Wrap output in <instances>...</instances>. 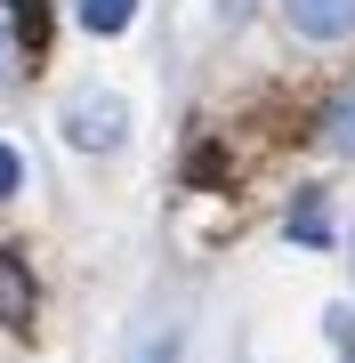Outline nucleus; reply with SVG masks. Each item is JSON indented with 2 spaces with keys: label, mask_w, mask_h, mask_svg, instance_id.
<instances>
[{
  "label": "nucleus",
  "mask_w": 355,
  "mask_h": 363,
  "mask_svg": "<svg viewBox=\"0 0 355 363\" xmlns=\"http://www.w3.org/2000/svg\"><path fill=\"white\" fill-rule=\"evenodd\" d=\"M65 138L81 154H113L121 145V97H73L65 105Z\"/></svg>",
  "instance_id": "f257e3e1"
},
{
  "label": "nucleus",
  "mask_w": 355,
  "mask_h": 363,
  "mask_svg": "<svg viewBox=\"0 0 355 363\" xmlns=\"http://www.w3.org/2000/svg\"><path fill=\"white\" fill-rule=\"evenodd\" d=\"M283 16L307 40H347L355 33V0H283Z\"/></svg>",
  "instance_id": "f03ea898"
},
{
  "label": "nucleus",
  "mask_w": 355,
  "mask_h": 363,
  "mask_svg": "<svg viewBox=\"0 0 355 363\" xmlns=\"http://www.w3.org/2000/svg\"><path fill=\"white\" fill-rule=\"evenodd\" d=\"M0 323L9 331L33 323V267L16 259V250H0Z\"/></svg>",
  "instance_id": "7ed1b4c3"
},
{
  "label": "nucleus",
  "mask_w": 355,
  "mask_h": 363,
  "mask_svg": "<svg viewBox=\"0 0 355 363\" xmlns=\"http://www.w3.org/2000/svg\"><path fill=\"white\" fill-rule=\"evenodd\" d=\"M291 234H299L307 250H323V242H331V218H323V194H315V186H307L299 210H291Z\"/></svg>",
  "instance_id": "20e7f679"
},
{
  "label": "nucleus",
  "mask_w": 355,
  "mask_h": 363,
  "mask_svg": "<svg viewBox=\"0 0 355 363\" xmlns=\"http://www.w3.org/2000/svg\"><path fill=\"white\" fill-rule=\"evenodd\" d=\"M130 16H137V0H81V25L89 33H121Z\"/></svg>",
  "instance_id": "39448f33"
},
{
  "label": "nucleus",
  "mask_w": 355,
  "mask_h": 363,
  "mask_svg": "<svg viewBox=\"0 0 355 363\" xmlns=\"http://www.w3.org/2000/svg\"><path fill=\"white\" fill-rule=\"evenodd\" d=\"M323 138L339 145V154H355V89H347V97H331V113H323Z\"/></svg>",
  "instance_id": "423d86ee"
},
{
  "label": "nucleus",
  "mask_w": 355,
  "mask_h": 363,
  "mask_svg": "<svg viewBox=\"0 0 355 363\" xmlns=\"http://www.w3.org/2000/svg\"><path fill=\"white\" fill-rule=\"evenodd\" d=\"M9 9H16V33L40 49V40H49V9H40V0H9Z\"/></svg>",
  "instance_id": "0eeeda50"
},
{
  "label": "nucleus",
  "mask_w": 355,
  "mask_h": 363,
  "mask_svg": "<svg viewBox=\"0 0 355 363\" xmlns=\"http://www.w3.org/2000/svg\"><path fill=\"white\" fill-rule=\"evenodd\" d=\"M16 186H25V162H16L9 145H0V194H16Z\"/></svg>",
  "instance_id": "6e6552de"
},
{
  "label": "nucleus",
  "mask_w": 355,
  "mask_h": 363,
  "mask_svg": "<svg viewBox=\"0 0 355 363\" xmlns=\"http://www.w3.org/2000/svg\"><path fill=\"white\" fill-rule=\"evenodd\" d=\"M145 363H178V331H170V339H154V347H145Z\"/></svg>",
  "instance_id": "1a4fd4ad"
},
{
  "label": "nucleus",
  "mask_w": 355,
  "mask_h": 363,
  "mask_svg": "<svg viewBox=\"0 0 355 363\" xmlns=\"http://www.w3.org/2000/svg\"><path fill=\"white\" fill-rule=\"evenodd\" d=\"M218 9H226V16H242V9H250V0H218Z\"/></svg>",
  "instance_id": "9d476101"
}]
</instances>
